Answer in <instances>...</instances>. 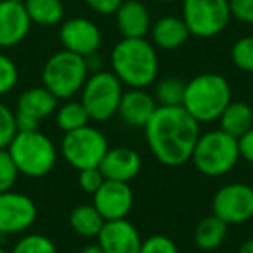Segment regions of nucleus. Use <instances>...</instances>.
<instances>
[{
  "label": "nucleus",
  "instance_id": "obj_1",
  "mask_svg": "<svg viewBox=\"0 0 253 253\" xmlns=\"http://www.w3.org/2000/svg\"><path fill=\"white\" fill-rule=\"evenodd\" d=\"M149 151L167 167H180L193 156L200 139V123L184 106H158L144 126Z\"/></svg>",
  "mask_w": 253,
  "mask_h": 253
},
{
  "label": "nucleus",
  "instance_id": "obj_2",
  "mask_svg": "<svg viewBox=\"0 0 253 253\" xmlns=\"http://www.w3.org/2000/svg\"><path fill=\"white\" fill-rule=\"evenodd\" d=\"M113 73L130 88H146L158 77V54L146 39H122L111 50Z\"/></svg>",
  "mask_w": 253,
  "mask_h": 253
},
{
  "label": "nucleus",
  "instance_id": "obj_3",
  "mask_svg": "<svg viewBox=\"0 0 253 253\" xmlns=\"http://www.w3.org/2000/svg\"><path fill=\"white\" fill-rule=\"evenodd\" d=\"M232 101L231 85L218 73H201L186 84L182 106L198 123L220 118Z\"/></svg>",
  "mask_w": 253,
  "mask_h": 253
},
{
  "label": "nucleus",
  "instance_id": "obj_4",
  "mask_svg": "<svg viewBox=\"0 0 253 253\" xmlns=\"http://www.w3.org/2000/svg\"><path fill=\"white\" fill-rule=\"evenodd\" d=\"M19 175L40 179L54 169L57 162V149L50 137L40 130L18 132L7 148Z\"/></svg>",
  "mask_w": 253,
  "mask_h": 253
},
{
  "label": "nucleus",
  "instance_id": "obj_5",
  "mask_svg": "<svg viewBox=\"0 0 253 253\" xmlns=\"http://www.w3.org/2000/svg\"><path fill=\"white\" fill-rule=\"evenodd\" d=\"M238 139L224 130H210L201 134L194 146L191 162L207 177H222L229 173L239 162Z\"/></svg>",
  "mask_w": 253,
  "mask_h": 253
},
{
  "label": "nucleus",
  "instance_id": "obj_6",
  "mask_svg": "<svg viewBox=\"0 0 253 253\" xmlns=\"http://www.w3.org/2000/svg\"><path fill=\"white\" fill-rule=\"evenodd\" d=\"M88 78L85 57L63 49L45 61L42 70L43 87L49 88L57 99H71L82 92Z\"/></svg>",
  "mask_w": 253,
  "mask_h": 253
},
{
  "label": "nucleus",
  "instance_id": "obj_7",
  "mask_svg": "<svg viewBox=\"0 0 253 253\" xmlns=\"http://www.w3.org/2000/svg\"><path fill=\"white\" fill-rule=\"evenodd\" d=\"M123 84L113 71L97 70L88 75L82 88V104L94 122H108L118 113Z\"/></svg>",
  "mask_w": 253,
  "mask_h": 253
},
{
  "label": "nucleus",
  "instance_id": "obj_8",
  "mask_svg": "<svg viewBox=\"0 0 253 253\" xmlns=\"http://www.w3.org/2000/svg\"><path fill=\"white\" fill-rule=\"evenodd\" d=\"M108 149L109 146L106 135L90 125L66 132L61 141V156L78 172L101 165Z\"/></svg>",
  "mask_w": 253,
  "mask_h": 253
},
{
  "label": "nucleus",
  "instance_id": "obj_9",
  "mask_svg": "<svg viewBox=\"0 0 253 253\" xmlns=\"http://www.w3.org/2000/svg\"><path fill=\"white\" fill-rule=\"evenodd\" d=\"M229 0H182V19L189 33L198 39H211L231 21Z\"/></svg>",
  "mask_w": 253,
  "mask_h": 253
},
{
  "label": "nucleus",
  "instance_id": "obj_10",
  "mask_svg": "<svg viewBox=\"0 0 253 253\" xmlns=\"http://www.w3.org/2000/svg\"><path fill=\"white\" fill-rule=\"evenodd\" d=\"M211 208L227 225L248 222L253 218V187L245 182L227 184L215 193Z\"/></svg>",
  "mask_w": 253,
  "mask_h": 253
},
{
  "label": "nucleus",
  "instance_id": "obj_11",
  "mask_svg": "<svg viewBox=\"0 0 253 253\" xmlns=\"http://www.w3.org/2000/svg\"><path fill=\"white\" fill-rule=\"evenodd\" d=\"M37 205L28 194L18 191L0 193V236L21 234L37 220Z\"/></svg>",
  "mask_w": 253,
  "mask_h": 253
},
{
  "label": "nucleus",
  "instance_id": "obj_12",
  "mask_svg": "<svg viewBox=\"0 0 253 253\" xmlns=\"http://www.w3.org/2000/svg\"><path fill=\"white\" fill-rule=\"evenodd\" d=\"M59 39L66 50L87 57L99 50L102 43V33L92 19L78 16V18L66 19L61 25Z\"/></svg>",
  "mask_w": 253,
  "mask_h": 253
},
{
  "label": "nucleus",
  "instance_id": "obj_13",
  "mask_svg": "<svg viewBox=\"0 0 253 253\" xmlns=\"http://www.w3.org/2000/svg\"><path fill=\"white\" fill-rule=\"evenodd\" d=\"M92 196H94L92 205L97 208L104 220L126 218V215L132 210V205H134V193H132L128 182L104 180L102 186Z\"/></svg>",
  "mask_w": 253,
  "mask_h": 253
},
{
  "label": "nucleus",
  "instance_id": "obj_14",
  "mask_svg": "<svg viewBox=\"0 0 253 253\" xmlns=\"http://www.w3.org/2000/svg\"><path fill=\"white\" fill-rule=\"evenodd\" d=\"M32 21L23 0L0 2V49H11L28 37Z\"/></svg>",
  "mask_w": 253,
  "mask_h": 253
},
{
  "label": "nucleus",
  "instance_id": "obj_15",
  "mask_svg": "<svg viewBox=\"0 0 253 253\" xmlns=\"http://www.w3.org/2000/svg\"><path fill=\"white\" fill-rule=\"evenodd\" d=\"M97 243L104 253H139L142 238L132 222L118 218L104 222L97 236Z\"/></svg>",
  "mask_w": 253,
  "mask_h": 253
},
{
  "label": "nucleus",
  "instance_id": "obj_16",
  "mask_svg": "<svg viewBox=\"0 0 253 253\" xmlns=\"http://www.w3.org/2000/svg\"><path fill=\"white\" fill-rule=\"evenodd\" d=\"M142 169V160L137 151L125 146L108 149L102 158L99 170L106 180H118V182H130L139 175Z\"/></svg>",
  "mask_w": 253,
  "mask_h": 253
},
{
  "label": "nucleus",
  "instance_id": "obj_17",
  "mask_svg": "<svg viewBox=\"0 0 253 253\" xmlns=\"http://www.w3.org/2000/svg\"><path fill=\"white\" fill-rule=\"evenodd\" d=\"M116 16V26L123 39H146L151 32V14L141 0H123Z\"/></svg>",
  "mask_w": 253,
  "mask_h": 253
},
{
  "label": "nucleus",
  "instance_id": "obj_18",
  "mask_svg": "<svg viewBox=\"0 0 253 253\" xmlns=\"http://www.w3.org/2000/svg\"><path fill=\"white\" fill-rule=\"evenodd\" d=\"M156 108L158 104L155 97L148 94L144 88H130L123 92L118 106V115L130 126H146Z\"/></svg>",
  "mask_w": 253,
  "mask_h": 253
},
{
  "label": "nucleus",
  "instance_id": "obj_19",
  "mask_svg": "<svg viewBox=\"0 0 253 253\" xmlns=\"http://www.w3.org/2000/svg\"><path fill=\"white\" fill-rule=\"evenodd\" d=\"M153 45L163 50H175L182 47L191 37L189 28L186 26L182 18L177 16H163L151 26Z\"/></svg>",
  "mask_w": 253,
  "mask_h": 253
},
{
  "label": "nucleus",
  "instance_id": "obj_20",
  "mask_svg": "<svg viewBox=\"0 0 253 253\" xmlns=\"http://www.w3.org/2000/svg\"><path fill=\"white\" fill-rule=\"evenodd\" d=\"M57 101L59 99L45 87H32L26 88L18 99V109L16 113L32 116V118L42 120L49 118L57 111Z\"/></svg>",
  "mask_w": 253,
  "mask_h": 253
},
{
  "label": "nucleus",
  "instance_id": "obj_21",
  "mask_svg": "<svg viewBox=\"0 0 253 253\" xmlns=\"http://www.w3.org/2000/svg\"><path fill=\"white\" fill-rule=\"evenodd\" d=\"M220 130L239 139L253 126V108L248 102L231 101L218 118Z\"/></svg>",
  "mask_w": 253,
  "mask_h": 253
},
{
  "label": "nucleus",
  "instance_id": "obj_22",
  "mask_svg": "<svg viewBox=\"0 0 253 253\" xmlns=\"http://www.w3.org/2000/svg\"><path fill=\"white\" fill-rule=\"evenodd\" d=\"M32 25L50 28L63 21L64 4L63 0H23Z\"/></svg>",
  "mask_w": 253,
  "mask_h": 253
},
{
  "label": "nucleus",
  "instance_id": "obj_23",
  "mask_svg": "<svg viewBox=\"0 0 253 253\" xmlns=\"http://www.w3.org/2000/svg\"><path fill=\"white\" fill-rule=\"evenodd\" d=\"M225 236H227V224L217 215H208L196 225L194 243L198 248L205 250V252H211L224 243Z\"/></svg>",
  "mask_w": 253,
  "mask_h": 253
},
{
  "label": "nucleus",
  "instance_id": "obj_24",
  "mask_svg": "<svg viewBox=\"0 0 253 253\" xmlns=\"http://www.w3.org/2000/svg\"><path fill=\"white\" fill-rule=\"evenodd\" d=\"M104 218L94 205H80L70 213V225L82 238H97L104 225Z\"/></svg>",
  "mask_w": 253,
  "mask_h": 253
},
{
  "label": "nucleus",
  "instance_id": "obj_25",
  "mask_svg": "<svg viewBox=\"0 0 253 253\" xmlns=\"http://www.w3.org/2000/svg\"><path fill=\"white\" fill-rule=\"evenodd\" d=\"M88 120H90V116H88L85 106L82 104V101L80 102H77V101L64 102V104L56 111V123L64 134L88 125Z\"/></svg>",
  "mask_w": 253,
  "mask_h": 253
},
{
  "label": "nucleus",
  "instance_id": "obj_26",
  "mask_svg": "<svg viewBox=\"0 0 253 253\" xmlns=\"http://www.w3.org/2000/svg\"><path fill=\"white\" fill-rule=\"evenodd\" d=\"M184 92H186V82L175 77L163 78L156 85V102H160V106H182Z\"/></svg>",
  "mask_w": 253,
  "mask_h": 253
},
{
  "label": "nucleus",
  "instance_id": "obj_27",
  "mask_svg": "<svg viewBox=\"0 0 253 253\" xmlns=\"http://www.w3.org/2000/svg\"><path fill=\"white\" fill-rule=\"evenodd\" d=\"M231 61L238 70L253 73V35H246L232 43Z\"/></svg>",
  "mask_w": 253,
  "mask_h": 253
},
{
  "label": "nucleus",
  "instance_id": "obj_28",
  "mask_svg": "<svg viewBox=\"0 0 253 253\" xmlns=\"http://www.w3.org/2000/svg\"><path fill=\"white\" fill-rule=\"evenodd\" d=\"M11 253H57V248L50 238L39 232L26 234L14 245Z\"/></svg>",
  "mask_w": 253,
  "mask_h": 253
},
{
  "label": "nucleus",
  "instance_id": "obj_29",
  "mask_svg": "<svg viewBox=\"0 0 253 253\" xmlns=\"http://www.w3.org/2000/svg\"><path fill=\"white\" fill-rule=\"evenodd\" d=\"M16 134H18L16 113L0 101V149H7Z\"/></svg>",
  "mask_w": 253,
  "mask_h": 253
},
{
  "label": "nucleus",
  "instance_id": "obj_30",
  "mask_svg": "<svg viewBox=\"0 0 253 253\" xmlns=\"http://www.w3.org/2000/svg\"><path fill=\"white\" fill-rule=\"evenodd\" d=\"M19 70L9 56L0 52V97L12 90L18 85Z\"/></svg>",
  "mask_w": 253,
  "mask_h": 253
},
{
  "label": "nucleus",
  "instance_id": "obj_31",
  "mask_svg": "<svg viewBox=\"0 0 253 253\" xmlns=\"http://www.w3.org/2000/svg\"><path fill=\"white\" fill-rule=\"evenodd\" d=\"M19 177L18 167L12 162L7 149H0V193L11 191Z\"/></svg>",
  "mask_w": 253,
  "mask_h": 253
},
{
  "label": "nucleus",
  "instance_id": "obj_32",
  "mask_svg": "<svg viewBox=\"0 0 253 253\" xmlns=\"http://www.w3.org/2000/svg\"><path fill=\"white\" fill-rule=\"evenodd\" d=\"M139 253H179V248L169 236L155 234L148 239H142Z\"/></svg>",
  "mask_w": 253,
  "mask_h": 253
},
{
  "label": "nucleus",
  "instance_id": "obj_33",
  "mask_svg": "<svg viewBox=\"0 0 253 253\" xmlns=\"http://www.w3.org/2000/svg\"><path fill=\"white\" fill-rule=\"evenodd\" d=\"M104 180L106 179L101 170H99V167L80 170V173H78V186H80L82 191H85V193H88V194H94L95 191L102 186Z\"/></svg>",
  "mask_w": 253,
  "mask_h": 253
},
{
  "label": "nucleus",
  "instance_id": "obj_34",
  "mask_svg": "<svg viewBox=\"0 0 253 253\" xmlns=\"http://www.w3.org/2000/svg\"><path fill=\"white\" fill-rule=\"evenodd\" d=\"M231 16L245 25H253V0H229Z\"/></svg>",
  "mask_w": 253,
  "mask_h": 253
},
{
  "label": "nucleus",
  "instance_id": "obj_35",
  "mask_svg": "<svg viewBox=\"0 0 253 253\" xmlns=\"http://www.w3.org/2000/svg\"><path fill=\"white\" fill-rule=\"evenodd\" d=\"M85 4L92 9L94 12L101 16H111L118 11L123 0H84Z\"/></svg>",
  "mask_w": 253,
  "mask_h": 253
},
{
  "label": "nucleus",
  "instance_id": "obj_36",
  "mask_svg": "<svg viewBox=\"0 0 253 253\" xmlns=\"http://www.w3.org/2000/svg\"><path fill=\"white\" fill-rule=\"evenodd\" d=\"M238 146H239V156H241L245 162L253 165V126L246 134H243L241 137L238 139Z\"/></svg>",
  "mask_w": 253,
  "mask_h": 253
},
{
  "label": "nucleus",
  "instance_id": "obj_37",
  "mask_svg": "<svg viewBox=\"0 0 253 253\" xmlns=\"http://www.w3.org/2000/svg\"><path fill=\"white\" fill-rule=\"evenodd\" d=\"M16 126H18V132H30V130H39L40 122L32 116L21 115V113H16Z\"/></svg>",
  "mask_w": 253,
  "mask_h": 253
},
{
  "label": "nucleus",
  "instance_id": "obj_38",
  "mask_svg": "<svg viewBox=\"0 0 253 253\" xmlns=\"http://www.w3.org/2000/svg\"><path fill=\"white\" fill-rule=\"evenodd\" d=\"M238 253H253V238L246 239V241L243 243L241 246H239Z\"/></svg>",
  "mask_w": 253,
  "mask_h": 253
},
{
  "label": "nucleus",
  "instance_id": "obj_39",
  "mask_svg": "<svg viewBox=\"0 0 253 253\" xmlns=\"http://www.w3.org/2000/svg\"><path fill=\"white\" fill-rule=\"evenodd\" d=\"M80 253H104V250H102L97 243V245H87L85 248L80 250Z\"/></svg>",
  "mask_w": 253,
  "mask_h": 253
},
{
  "label": "nucleus",
  "instance_id": "obj_40",
  "mask_svg": "<svg viewBox=\"0 0 253 253\" xmlns=\"http://www.w3.org/2000/svg\"><path fill=\"white\" fill-rule=\"evenodd\" d=\"M158 2H163V4H173V2H182V0H158Z\"/></svg>",
  "mask_w": 253,
  "mask_h": 253
},
{
  "label": "nucleus",
  "instance_id": "obj_41",
  "mask_svg": "<svg viewBox=\"0 0 253 253\" xmlns=\"http://www.w3.org/2000/svg\"><path fill=\"white\" fill-rule=\"evenodd\" d=\"M0 253H11V252H7L5 248H2V246H0Z\"/></svg>",
  "mask_w": 253,
  "mask_h": 253
},
{
  "label": "nucleus",
  "instance_id": "obj_42",
  "mask_svg": "<svg viewBox=\"0 0 253 253\" xmlns=\"http://www.w3.org/2000/svg\"><path fill=\"white\" fill-rule=\"evenodd\" d=\"M252 101H253V82H252Z\"/></svg>",
  "mask_w": 253,
  "mask_h": 253
},
{
  "label": "nucleus",
  "instance_id": "obj_43",
  "mask_svg": "<svg viewBox=\"0 0 253 253\" xmlns=\"http://www.w3.org/2000/svg\"><path fill=\"white\" fill-rule=\"evenodd\" d=\"M0 2H4V0H0Z\"/></svg>",
  "mask_w": 253,
  "mask_h": 253
}]
</instances>
